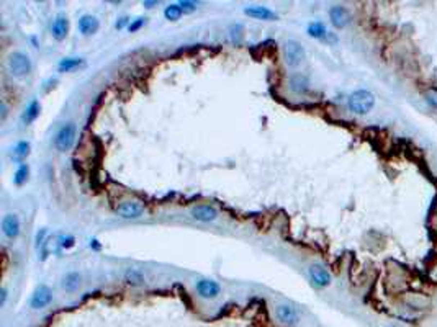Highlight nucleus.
<instances>
[{
    "label": "nucleus",
    "mask_w": 437,
    "mask_h": 327,
    "mask_svg": "<svg viewBox=\"0 0 437 327\" xmlns=\"http://www.w3.org/2000/svg\"><path fill=\"white\" fill-rule=\"evenodd\" d=\"M2 231L8 239H15L20 234V219L17 214H5L2 219Z\"/></svg>",
    "instance_id": "obj_10"
},
{
    "label": "nucleus",
    "mask_w": 437,
    "mask_h": 327,
    "mask_svg": "<svg viewBox=\"0 0 437 327\" xmlns=\"http://www.w3.org/2000/svg\"><path fill=\"white\" fill-rule=\"evenodd\" d=\"M0 106H2V120H5V116H7V106H5V103L2 102V105H0Z\"/></svg>",
    "instance_id": "obj_30"
},
{
    "label": "nucleus",
    "mask_w": 437,
    "mask_h": 327,
    "mask_svg": "<svg viewBox=\"0 0 437 327\" xmlns=\"http://www.w3.org/2000/svg\"><path fill=\"white\" fill-rule=\"evenodd\" d=\"M61 286H62V290L67 291V293H74V291H77L80 288V275L79 273H75V272L67 273V275L61 281Z\"/></svg>",
    "instance_id": "obj_17"
},
{
    "label": "nucleus",
    "mask_w": 437,
    "mask_h": 327,
    "mask_svg": "<svg viewBox=\"0 0 437 327\" xmlns=\"http://www.w3.org/2000/svg\"><path fill=\"white\" fill-rule=\"evenodd\" d=\"M246 15L252 17V18H257V20H275L277 15L275 12H272L267 7H260V5H252V7H246L244 8Z\"/></svg>",
    "instance_id": "obj_14"
},
{
    "label": "nucleus",
    "mask_w": 437,
    "mask_h": 327,
    "mask_svg": "<svg viewBox=\"0 0 437 327\" xmlns=\"http://www.w3.org/2000/svg\"><path fill=\"white\" fill-rule=\"evenodd\" d=\"M84 61L80 57H64L59 62V70L61 72H71V70L77 69L79 66H82Z\"/></svg>",
    "instance_id": "obj_20"
},
{
    "label": "nucleus",
    "mask_w": 437,
    "mask_h": 327,
    "mask_svg": "<svg viewBox=\"0 0 437 327\" xmlns=\"http://www.w3.org/2000/svg\"><path fill=\"white\" fill-rule=\"evenodd\" d=\"M126 21H128V20H126V18H121L120 21H116V28H118V30H121V28H123V26L126 25Z\"/></svg>",
    "instance_id": "obj_29"
},
{
    "label": "nucleus",
    "mask_w": 437,
    "mask_h": 327,
    "mask_svg": "<svg viewBox=\"0 0 437 327\" xmlns=\"http://www.w3.org/2000/svg\"><path fill=\"white\" fill-rule=\"evenodd\" d=\"M51 301H53V291L49 290V286L41 285L35 290L33 294H31L30 306L33 309H44L51 304Z\"/></svg>",
    "instance_id": "obj_5"
},
{
    "label": "nucleus",
    "mask_w": 437,
    "mask_h": 327,
    "mask_svg": "<svg viewBox=\"0 0 437 327\" xmlns=\"http://www.w3.org/2000/svg\"><path fill=\"white\" fill-rule=\"evenodd\" d=\"M144 5H146V7H151V5H156V2H144Z\"/></svg>",
    "instance_id": "obj_31"
},
{
    "label": "nucleus",
    "mask_w": 437,
    "mask_h": 327,
    "mask_svg": "<svg viewBox=\"0 0 437 327\" xmlns=\"http://www.w3.org/2000/svg\"><path fill=\"white\" fill-rule=\"evenodd\" d=\"M308 275H310L311 283L314 286H318V288H326V286L331 283V273L328 272L321 263H313V265L308 268Z\"/></svg>",
    "instance_id": "obj_6"
},
{
    "label": "nucleus",
    "mask_w": 437,
    "mask_h": 327,
    "mask_svg": "<svg viewBox=\"0 0 437 327\" xmlns=\"http://www.w3.org/2000/svg\"><path fill=\"white\" fill-rule=\"evenodd\" d=\"M310 88V80L301 74H293L290 77V90L295 93H305Z\"/></svg>",
    "instance_id": "obj_16"
},
{
    "label": "nucleus",
    "mask_w": 437,
    "mask_h": 327,
    "mask_svg": "<svg viewBox=\"0 0 437 327\" xmlns=\"http://www.w3.org/2000/svg\"><path fill=\"white\" fill-rule=\"evenodd\" d=\"M329 17H331V23L334 25L336 28H344V26L347 25L349 20H350L349 12L341 5L332 7L329 10Z\"/></svg>",
    "instance_id": "obj_12"
},
{
    "label": "nucleus",
    "mask_w": 437,
    "mask_h": 327,
    "mask_svg": "<svg viewBox=\"0 0 437 327\" xmlns=\"http://www.w3.org/2000/svg\"><path fill=\"white\" fill-rule=\"evenodd\" d=\"M98 30V20L92 15H84L79 20V31L84 36H90Z\"/></svg>",
    "instance_id": "obj_15"
},
{
    "label": "nucleus",
    "mask_w": 437,
    "mask_h": 327,
    "mask_svg": "<svg viewBox=\"0 0 437 327\" xmlns=\"http://www.w3.org/2000/svg\"><path fill=\"white\" fill-rule=\"evenodd\" d=\"M182 8H180V5L179 3H172V5H169V7H165V10H164V17L167 20H170V21H175V20H179L180 17H182Z\"/></svg>",
    "instance_id": "obj_24"
},
{
    "label": "nucleus",
    "mask_w": 437,
    "mask_h": 327,
    "mask_svg": "<svg viewBox=\"0 0 437 327\" xmlns=\"http://www.w3.org/2000/svg\"><path fill=\"white\" fill-rule=\"evenodd\" d=\"M192 216H193V219H197V221L210 223L218 218V211L210 205H198V206H193L192 208Z\"/></svg>",
    "instance_id": "obj_9"
},
{
    "label": "nucleus",
    "mask_w": 437,
    "mask_h": 327,
    "mask_svg": "<svg viewBox=\"0 0 437 327\" xmlns=\"http://www.w3.org/2000/svg\"><path fill=\"white\" fill-rule=\"evenodd\" d=\"M30 149H31V146H30L28 141H20L15 147H13L12 159L13 160H23L25 157H28Z\"/></svg>",
    "instance_id": "obj_19"
},
{
    "label": "nucleus",
    "mask_w": 437,
    "mask_h": 327,
    "mask_svg": "<svg viewBox=\"0 0 437 327\" xmlns=\"http://www.w3.org/2000/svg\"><path fill=\"white\" fill-rule=\"evenodd\" d=\"M75 141V124L74 123H66L59 128V131L56 133L54 138V147L59 152L69 151L72 144Z\"/></svg>",
    "instance_id": "obj_4"
},
{
    "label": "nucleus",
    "mask_w": 437,
    "mask_h": 327,
    "mask_svg": "<svg viewBox=\"0 0 437 327\" xmlns=\"http://www.w3.org/2000/svg\"><path fill=\"white\" fill-rule=\"evenodd\" d=\"M179 5H180V8H182L183 13H190L197 8V3L195 2H188V0H183V2H180Z\"/></svg>",
    "instance_id": "obj_26"
},
{
    "label": "nucleus",
    "mask_w": 437,
    "mask_h": 327,
    "mask_svg": "<svg viewBox=\"0 0 437 327\" xmlns=\"http://www.w3.org/2000/svg\"><path fill=\"white\" fill-rule=\"evenodd\" d=\"M28 175H30V167L26 164L21 162L20 165H18V169L15 170V175H13V183L15 185H23V183L28 180Z\"/></svg>",
    "instance_id": "obj_22"
},
{
    "label": "nucleus",
    "mask_w": 437,
    "mask_h": 327,
    "mask_svg": "<svg viewBox=\"0 0 437 327\" xmlns=\"http://www.w3.org/2000/svg\"><path fill=\"white\" fill-rule=\"evenodd\" d=\"M116 211H118L120 216H123L126 219H134L143 214L144 206L139 201H123V203L116 206Z\"/></svg>",
    "instance_id": "obj_7"
},
{
    "label": "nucleus",
    "mask_w": 437,
    "mask_h": 327,
    "mask_svg": "<svg viewBox=\"0 0 437 327\" xmlns=\"http://www.w3.org/2000/svg\"><path fill=\"white\" fill-rule=\"evenodd\" d=\"M39 110H41V106H39V102L38 100H31L28 105H26L23 115H21V120H23V123L25 124L33 123L35 120L39 116Z\"/></svg>",
    "instance_id": "obj_18"
},
{
    "label": "nucleus",
    "mask_w": 437,
    "mask_h": 327,
    "mask_svg": "<svg viewBox=\"0 0 437 327\" xmlns=\"http://www.w3.org/2000/svg\"><path fill=\"white\" fill-rule=\"evenodd\" d=\"M51 33H53V38L57 39V41H62L67 33H69V20L66 18V17L59 15L56 20L53 21V26H51Z\"/></svg>",
    "instance_id": "obj_13"
},
{
    "label": "nucleus",
    "mask_w": 437,
    "mask_h": 327,
    "mask_svg": "<svg viewBox=\"0 0 437 327\" xmlns=\"http://www.w3.org/2000/svg\"><path fill=\"white\" fill-rule=\"evenodd\" d=\"M197 291L201 298L215 299L219 296V293H221V286L213 280H200V281H197Z\"/></svg>",
    "instance_id": "obj_8"
},
{
    "label": "nucleus",
    "mask_w": 437,
    "mask_h": 327,
    "mask_svg": "<svg viewBox=\"0 0 437 327\" xmlns=\"http://www.w3.org/2000/svg\"><path fill=\"white\" fill-rule=\"evenodd\" d=\"M7 301V288H2V299H0V306H3Z\"/></svg>",
    "instance_id": "obj_28"
},
{
    "label": "nucleus",
    "mask_w": 437,
    "mask_h": 327,
    "mask_svg": "<svg viewBox=\"0 0 437 327\" xmlns=\"http://www.w3.org/2000/svg\"><path fill=\"white\" fill-rule=\"evenodd\" d=\"M375 106V97L368 90H355L349 97V110L355 115H367Z\"/></svg>",
    "instance_id": "obj_1"
},
{
    "label": "nucleus",
    "mask_w": 437,
    "mask_h": 327,
    "mask_svg": "<svg viewBox=\"0 0 437 327\" xmlns=\"http://www.w3.org/2000/svg\"><path fill=\"white\" fill-rule=\"evenodd\" d=\"M125 280L128 281L129 285H133V286H141V285H144L143 273L139 272V270H136V268H128V270H126V273H125Z\"/></svg>",
    "instance_id": "obj_21"
},
{
    "label": "nucleus",
    "mask_w": 437,
    "mask_h": 327,
    "mask_svg": "<svg viewBox=\"0 0 437 327\" xmlns=\"http://www.w3.org/2000/svg\"><path fill=\"white\" fill-rule=\"evenodd\" d=\"M7 69H8V72L13 75V77L21 79V77H25V75H28L31 72V59L25 54V52L15 51V52H12V54L8 56Z\"/></svg>",
    "instance_id": "obj_2"
},
{
    "label": "nucleus",
    "mask_w": 437,
    "mask_h": 327,
    "mask_svg": "<svg viewBox=\"0 0 437 327\" xmlns=\"http://www.w3.org/2000/svg\"><path fill=\"white\" fill-rule=\"evenodd\" d=\"M426 102L432 108H437V88H431L426 92Z\"/></svg>",
    "instance_id": "obj_25"
},
{
    "label": "nucleus",
    "mask_w": 437,
    "mask_h": 327,
    "mask_svg": "<svg viewBox=\"0 0 437 327\" xmlns=\"http://www.w3.org/2000/svg\"><path fill=\"white\" fill-rule=\"evenodd\" d=\"M277 317L280 322L287 326H295L298 322V312L295 311V308H291L290 304H282L277 308Z\"/></svg>",
    "instance_id": "obj_11"
},
{
    "label": "nucleus",
    "mask_w": 437,
    "mask_h": 327,
    "mask_svg": "<svg viewBox=\"0 0 437 327\" xmlns=\"http://www.w3.org/2000/svg\"><path fill=\"white\" fill-rule=\"evenodd\" d=\"M144 23H146V18H136V20L133 21V23H129L128 30L133 33V31H138L139 28H141V26H143Z\"/></svg>",
    "instance_id": "obj_27"
},
{
    "label": "nucleus",
    "mask_w": 437,
    "mask_h": 327,
    "mask_svg": "<svg viewBox=\"0 0 437 327\" xmlns=\"http://www.w3.org/2000/svg\"><path fill=\"white\" fill-rule=\"evenodd\" d=\"M308 34L311 38H316V39H321L328 34L326 31V26H324L321 21H313V23L308 25Z\"/></svg>",
    "instance_id": "obj_23"
},
{
    "label": "nucleus",
    "mask_w": 437,
    "mask_h": 327,
    "mask_svg": "<svg viewBox=\"0 0 437 327\" xmlns=\"http://www.w3.org/2000/svg\"><path fill=\"white\" fill-rule=\"evenodd\" d=\"M283 52V59H285V64L288 67H298L301 62L305 61V49L298 41H293V39H288V41L283 43L282 46Z\"/></svg>",
    "instance_id": "obj_3"
}]
</instances>
